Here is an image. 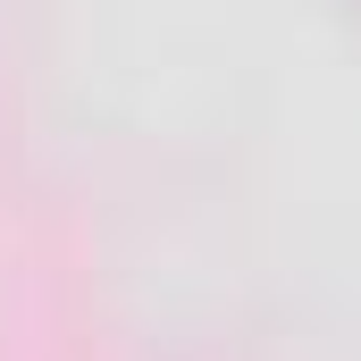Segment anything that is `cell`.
I'll use <instances>...</instances> for the list:
<instances>
[{
    "label": "cell",
    "mask_w": 361,
    "mask_h": 361,
    "mask_svg": "<svg viewBox=\"0 0 361 361\" xmlns=\"http://www.w3.org/2000/svg\"><path fill=\"white\" fill-rule=\"evenodd\" d=\"M345 17H353V25H361V0H345Z\"/></svg>",
    "instance_id": "obj_1"
}]
</instances>
